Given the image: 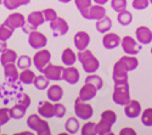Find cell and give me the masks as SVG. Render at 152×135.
Wrapping results in <instances>:
<instances>
[{"mask_svg": "<svg viewBox=\"0 0 152 135\" xmlns=\"http://www.w3.org/2000/svg\"><path fill=\"white\" fill-rule=\"evenodd\" d=\"M77 57H78V61L80 62L84 72H86L88 74L95 73L100 67V61L96 58V56H94V54L90 50H88V49L79 51Z\"/></svg>", "mask_w": 152, "mask_h": 135, "instance_id": "6da1fadb", "label": "cell"}, {"mask_svg": "<svg viewBox=\"0 0 152 135\" xmlns=\"http://www.w3.org/2000/svg\"><path fill=\"white\" fill-rule=\"evenodd\" d=\"M27 126L38 135H50V126L46 120H44L39 115H31L27 119Z\"/></svg>", "mask_w": 152, "mask_h": 135, "instance_id": "7a4b0ae2", "label": "cell"}, {"mask_svg": "<svg viewBox=\"0 0 152 135\" xmlns=\"http://www.w3.org/2000/svg\"><path fill=\"white\" fill-rule=\"evenodd\" d=\"M112 100L118 106H125L132 99H130V91H129V84H115V89L112 94Z\"/></svg>", "mask_w": 152, "mask_h": 135, "instance_id": "3957f363", "label": "cell"}, {"mask_svg": "<svg viewBox=\"0 0 152 135\" xmlns=\"http://www.w3.org/2000/svg\"><path fill=\"white\" fill-rule=\"evenodd\" d=\"M74 113L79 119L89 120L94 115V109H93V106L90 104H88L86 101L82 100L78 96L74 101Z\"/></svg>", "mask_w": 152, "mask_h": 135, "instance_id": "277c9868", "label": "cell"}, {"mask_svg": "<svg viewBox=\"0 0 152 135\" xmlns=\"http://www.w3.org/2000/svg\"><path fill=\"white\" fill-rule=\"evenodd\" d=\"M106 9L104 7V5H99V4H95V5H91L89 9H85V10H82L80 11V15L85 20H100L104 16H106Z\"/></svg>", "mask_w": 152, "mask_h": 135, "instance_id": "5b68a950", "label": "cell"}, {"mask_svg": "<svg viewBox=\"0 0 152 135\" xmlns=\"http://www.w3.org/2000/svg\"><path fill=\"white\" fill-rule=\"evenodd\" d=\"M50 61H51V54L46 49H40L33 56V65L39 72H43V69L50 63Z\"/></svg>", "mask_w": 152, "mask_h": 135, "instance_id": "8992f818", "label": "cell"}, {"mask_svg": "<svg viewBox=\"0 0 152 135\" xmlns=\"http://www.w3.org/2000/svg\"><path fill=\"white\" fill-rule=\"evenodd\" d=\"M121 45H122V49L123 51L126 54V55H137L141 50V44L139 43L136 39H134L133 36L130 35H126L122 39L121 42Z\"/></svg>", "mask_w": 152, "mask_h": 135, "instance_id": "52a82bcc", "label": "cell"}, {"mask_svg": "<svg viewBox=\"0 0 152 135\" xmlns=\"http://www.w3.org/2000/svg\"><path fill=\"white\" fill-rule=\"evenodd\" d=\"M137 66H139V60L133 55H126V56L121 57L115 63L113 67H116L118 69H122V71H125V72L129 73L130 71L136 69Z\"/></svg>", "mask_w": 152, "mask_h": 135, "instance_id": "ba28073f", "label": "cell"}, {"mask_svg": "<svg viewBox=\"0 0 152 135\" xmlns=\"http://www.w3.org/2000/svg\"><path fill=\"white\" fill-rule=\"evenodd\" d=\"M28 44L32 49L34 50H40V49H44L48 44V38L40 32L33 31L28 34Z\"/></svg>", "mask_w": 152, "mask_h": 135, "instance_id": "9c48e42d", "label": "cell"}, {"mask_svg": "<svg viewBox=\"0 0 152 135\" xmlns=\"http://www.w3.org/2000/svg\"><path fill=\"white\" fill-rule=\"evenodd\" d=\"M50 28L53 31L54 36H62L66 35L69 31V26L65 18L62 17H57L56 20L50 22Z\"/></svg>", "mask_w": 152, "mask_h": 135, "instance_id": "30bf717a", "label": "cell"}, {"mask_svg": "<svg viewBox=\"0 0 152 135\" xmlns=\"http://www.w3.org/2000/svg\"><path fill=\"white\" fill-rule=\"evenodd\" d=\"M26 21H27L26 17L22 14H20V12H12V14H10L6 17L4 23L12 29H17V28H22L24 26V23H26Z\"/></svg>", "mask_w": 152, "mask_h": 135, "instance_id": "8fae6325", "label": "cell"}, {"mask_svg": "<svg viewBox=\"0 0 152 135\" xmlns=\"http://www.w3.org/2000/svg\"><path fill=\"white\" fill-rule=\"evenodd\" d=\"M62 72H63V67L58 66V65H51L49 63L44 69H43V74L50 79V80H61L62 79Z\"/></svg>", "mask_w": 152, "mask_h": 135, "instance_id": "7c38bea8", "label": "cell"}, {"mask_svg": "<svg viewBox=\"0 0 152 135\" xmlns=\"http://www.w3.org/2000/svg\"><path fill=\"white\" fill-rule=\"evenodd\" d=\"M73 42H74L75 49H77L78 51L85 50V49H88V46H89V44H90V35L88 34L86 32H84V31L77 32L73 36Z\"/></svg>", "mask_w": 152, "mask_h": 135, "instance_id": "4fadbf2b", "label": "cell"}, {"mask_svg": "<svg viewBox=\"0 0 152 135\" xmlns=\"http://www.w3.org/2000/svg\"><path fill=\"white\" fill-rule=\"evenodd\" d=\"M80 78V73L79 71L73 67V66H67V68H63L62 72V79L68 84H77Z\"/></svg>", "mask_w": 152, "mask_h": 135, "instance_id": "5bb4252c", "label": "cell"}, {"mask_svg": "<svg viewBox=\"0 0 152 135\" xmlns=\"http://www.w3.org/2000/svg\"><path fill=\"white\" fill-rule=\"evenodd\" d=\"M124 113H125L126 117L130 118V119L137 118L139 116L141 115V104L137 100H130L128 104L124 106Z\"/></svg>", "mask_w": 152, "mask_h": 135, "instance_id": "9a60e30c", "label": "cell"}, {"mask_svg": "<svg viewBox=\"0 0 152 135\" xmlns=\"http://www.w3.org/2000/svg\"><path fill=\"white\" fill-rule=\"evenodd\" d=\"M135 36L141 45H147L152 42V31L146 26H140L135 31Z\"/></svg>", "mask_w": 152, "mask_h": 135, "instance_id": "2e32d148", "label": "cell"}, {"mask_svg": "<svg viewBox=\"0 0 152 135\" xmlns=\"http://www.w3.org/2000/svg\"><path fill=\"white\" fill-rule=\"evenodd\" d=\"M121 36L116 33H105L104 38H102V45L107 50H112V49H116L121 45Z\"/></svg>", "mask_w": 152, "mask_h": 135, "instance_id": "e0dca14e", "label": "cell"}, {"mask_svg": "<svg viewBox=\"0 0 152 135\" xmlns=\"http://www.w3.org/2000/svg\"><path fill=\"white\" fill-rule=\"evenodd\" d=\"M38 115L45 119L55 117V105L50 101H42L38 106Z\"/></svg>", "mask_w": 152, "mask_h": 135, "instance_id": "ac0fdd59", "label": "cell"}, {"mask_svg": "<svg viewBox=\"0 0 152 135\" xmlns=\"http://www.w3.org/2000/svg\"><path fill=\"white\" fill-rule=\"evenodd\" d=\"M96 94H97V89L94 87V85L90 84V83H85L80 88L78 96L84 101H90L96 96Z\"/></svg>", "mask_w": 152, "mask_h": 135, "instance_id": "d6986e66", "label": "cell"}, {"mask_svg": "<svg viewBox=\"0 0 152 135\" xmlns=\"http://www.w3.org/2000/svg\"><path fill=\"white\" fill-rule=\"evenodd\" d=\"M46 95H48V99L51 102H58L63 97V89L57 84L50 85V87L48 88Z\"/></svg>", "mask_w": 152, "mask_h": 135, "instance_id": "ffe728a7", "label": "cell"}, {"mask_svg": "<svg viewBox=\"0 0 152 135\" xmlns=\"http://www.w3.org/2000/svg\"><path fill=\"white\" fill-rule=\"evenodd\" d=\"M44 22H45V18H44L43 11H33L27 17V23L31 24L34 29H37L38 27H40Z\"/></svg>", "mask_w": 152, "mask_h": 135, "instance_id": "44dd1931", "label": "cell"}, {"mask_svg": "<svg viewBox=\"0 0 152 135\" xmlns=\"http://www.w3.org/2000/svg\"><path fill=\"white\" fill-rule=\"evenodd\" d=\"M4 76L6 78L7 82L12 83L20 78V74H18V69L16 67L15 63H7L6 66H4Z\"/></svg>", "mask_w": 152, "mask_h": 135, "instance_id": "7402d4cb", "label": "cell"}, {"mask_svg": "<svg viewBox=\"0 0 152 135\" xmlns=\"http://www.w3.org/2000/svg\"><path fill=\"white\" fill-rule=\"evenodd\" d=\"M16 61H17V54L15 50H12V49H6L5 51L1 53L0 62H1L3 67L6 66L7 63H15Z\"/></svg>", "mask_w": 152, "mask_h": 135, "instance_id": "603a6c76", "label": "cell"}, {"mask_svg": "<svg viewBox=\"0 0 152 135\" xmlns=\"http://www.w3.org/2000/svg\"><path fill=\"white\" fill-rule=\"evenodd\" d=\"M77 60H78L77 55L74 54V51L72 50L71 47H67V49H65V50L62 51L61 61L63 62V65H66V66H73Z\"/></svg>", "mask_w": 152, "mask_h": 135, "instance_id": "cb8c5ba5", "label": "cell"}, {"mask_svg": "<svg viewBox=\"0 0 152 135\" xmlns=\"http://www.w3.org/2000/svg\"><path fill=\"white\" fill-rule=\"evenodd\" d=\"M111 28H112V21L108 16H104L102 18L96 21V29L99 33L105 34V33L110 32Z\"/></svg>", "mask_w": 152, "mask_h": 135, "instance_id": "d4e9b609", "label": "cell"}, {"mask_svg": "<svg viewBox=\"0 0 152 135\" xmlns=\"http://www.w3.org/2000/svg\"><path fill=\"white\" fill-rule=\"evenodd\" d=\"M112 79L115 84H123V83H128V72L118 69L116 67H113L112 72Z\"/></svg>", "mask_w": 152, "mask_h": 135, "instance_id": "484cf974", "label": "cell"}, {"mask_svg": "<svg viewBox=\"0 0 152 135\" xmlns=\"http://www.w3.org/2000/svg\"><path fill=\"white\" fill-rule=\"evenodd\" d=\"M26 111H27V107L23 106V105H20V104H16L15 106H12L11 108H9V112H10V116L12 119H21L24 117L26 115Z\"/></svg>", "mask_w": 152, "mask_h": 135, "instance_id": "4316f807", "label": "cell"}, {"mask_svg": "<svg viewBox=\"0 0 152 135\" xmlns=\"http://www.w3.org/2000/svg\"><path fill=\"white\" fill-rule=\"evenodd\" d=\"M65 130L68 134H77L80 130L79 120L77 118H74V117H69L65 123Z\"/></svg>", "mask_w": 152, "mask_h": 135, "instance_id": "83f0119b", "label": "cell"}, {"mask_svg": "<svg viewBox=\"0 0 152 135\" xmlns=\"http://www.w3.org/2000/svg\"><path fill=\"white\" fill-rule=\"evenodd\" d=\"M31 3V0H3V4L5 6V9L12 11V10H16L21 6L24 5H28Z\"/></svg>", "mask_w": 152, "mask_h": 135, "instance_id": "f1b7e54d", "label": "cell"}, {"mask_svg": "<svg viewBox=\"0 0 152 135\" xmlns=\"http://www.w3.org/2000/svg\"><path fill=\"white\" fill-rule=\"evenodd\" d=\"M117 21L119 22V24H122V26H129L133 21V14L126 9L123 11H119L118 15H117Z\"/></svg>", "mask_w": 152, "mask_h": 135, "instance_id": "f546056e", "label": "cell"}, {"mask_svg": "<svg viewBox=\"0 0 152 135\" xmlns=\"http://www.w3.org/2000/svg\"><path fill=\"white\" fill-rule=\"evenodd\" d=\"M112 126L107 122L100 119L99 123H96V128H95V134L96 135H107V134H112L111 133Z\"/></svg>", "mask_w": 152, "mask_h": 135, "instance_id": "4dcf8cb0", "label": "cell"}, {"mask_svg": "<svg viewBox=\"0 0 152 135\" xmlns=\"http://www.w3.org/2000/svg\"><path fill=\"white\" fill-rule=\"evenodd\" d=\"M34 79H35V74H34L33 71H31L29 68L22 69L21 74H20V80H21V83L29 85V84H33V83H34Z\"/></svg>", "mask_w": 152, "mask_h": 135, "instance_id": "1f68e13d", "label": "cell"}, {"mask_svg": "<svg viewBox=\"0 0 152 135\" xmlns=\"http://www.w3.org/2000/svg\"><path fill=\"white\" fill-rule=\"evenodd\" d=\"M34 87L35 89L38 90H45L49 88V84H50V79H48L44 74H40V76H35V79H34Z\"/></svg>", "mask_w": 152, "mask_h": 135, "instance_id": "d6a6232c", "label": "cell"}, {"mask_svg": "<svg viewBox=\"0 0 152 135\" xmlns=\"http://www.w3.org/2000/svg\"><path fill=\"white\" fill-rule=\"evenodd\" d=\"M85 83H90V84H93L97 90H100L101 88H102V85H104V80H102V78H101L100 76H97V74H95V73H91V74L88 76V77L85 78Z\"/></svg>", "mask_w": 152, "mask_h": 135, "instance_id": "836d02e7", "label": "cell"}, {"mask_svg": "<svg viewBox=\"0 0 152 135\" xmlns=\"http://www.w3.org/2000/svg\"><path fill=\"white\" fill-rule=\"evenodd\" d=\"M100 119H102V120L107 122V123H110L111 126H113L117 120V115H116L115 111H112V109H106V111H104L102 113H101Z\"/></svg>", "mask_w": 152, "mask_h": 135, "instance_id": "e575fe53", "label": "cell"}, {"mask_svg": "<svg viewBox=\"0 0 152 135\" xmlns=\"http://www.w3.org/2000/svg\"><path fill=\"white\" fill-rule=\"evenodd\" d=\"M12 34H14V29L10 28L9 26H6L5 23H3L0 26V40H4V42H7Z\"/></svg>", "mask_w": 152, "mask_h": 135, "instance_id": "d590c367", "label": "cell"}, {"mask_svg": "<svg viewBox=\"0 0 152 135\" xmlns=\"http://www.w3.org/2000/svg\"><path fill=\"white\" fill-rule=\"evenodd\" d=\"M32 58L27 55H22L20 57H17V68L20 69H27L32 66Z\"/></svg>", "mask_w": 152, "mask_h": 135, "instance_id": "8d00e7d4", "label": "cell"}, {"mask_svg": "<svg viewBox=\"0 0 152 135\" xmlns=\"http://www.w3.org/2000/svg\"><path fill=\"white\" fill-rule=\"evenodd\" d=\"M141 123L145 127H152V108H146L142 111Z\"/></svg>", "mask_w": 152, "mask_h": 135, "instance_id": "74e56055", "label": "cell"}, {"mask_svg": "<svg viewBox=\"0 0 152 135\" xmlns=\"http://www.w3.org/2000/svg\"><path fill=\"white\" fill-rule=\"evenodd\" d=\"M95 128H96V123L86 122L80 128V133H82V135H95Z\"/></svg>", "mask_w": 152, "mask_h": 135, "instance_id": "f35d334b", "label": "cell"}, {"mask_svg": "<svg viewBox=\"0 0 152 135\" xmlns=\"http://www.w3.org/2000/svg\"><path fill=\"white\" fill-rule=\"evenodd\" d=\"M126 6H128L126 0H111V7H112L113 11H116V12L125 10Z\"/></svg>", "mask_w": 152, "mask_h": 135, "instance_id": "ab89813d", "label": "cell"}, {"mask_svg": "<svg viewBox=\"0 0 152 135\" xmlns=\"http://www.w3.org/2000/svg\"><path fill=\"white\" fill-rule=\"evenodd\" d=\"M148 5H150V0H133V3H132L133 9L139 10V11L147 9Z\"/></svg>", "mask_w": 152, "mask_h": 135, "instance_id": "60d3db41", "label": "cell"}, {"mask_svg": "<svg viewBox=\"0 0 152 135\" xmlns=\"http://www.w3.org/2000/svg\"><path fill=\"white\" fill-rule=\"evenodd\" d=\"M43 14H44V18L46 22H51L54 20H56L58 16H57V12L54 10V9H45L43 10Z\"/></svg>", "mask_w": 152, "mask_h": 135, "instance_id": "b9f144b4", "label": "cell"}, {"mask_svg": "<svg viewBox=\"0 0 152 135\" xmlns=\"http://www.w3.org/2000/svg\"><path fill=\"white\" fill-rule=\"evenodd\" d=\"M17 104L23 105V106H26V107L28 108L29 105H31V97H29V95L24 94V93L18 94V95H17Z\"/></svg>", "mask_w": 152, "mask_h": 135, "instance_id": "7bdbcfd3", "label": "cell"}, {"mask_svg": "<svg viewBox=\"0 0 152 135\" xmlns=\"http://www.w3.org/2000/svg\"><path fill=\"white\" fill-rule=\"evenodd\" d=\"M66 112H67V111H66L65 105L60 104V101H58V102H55V117H56V118L65 117Z\"/></svg>", "mask_w": 152, "mask_h": 135, "instance_id": "ee69618b", "label": "cell"}, {"mask_svg": "<svg viewBox=\"0 0 152 135\" xmlns=\"http://www.w3.org/2000/svg\"><path fill=\"white\" fill-rule=\"evenodd\" d=\"M10 119H11V116L9 112V108H0V124L5 126Z\"/></svg>", "mask_w": 152, "mask_h": 135, "instance_id": "f6af8a7d", "label": "cell"}, {"mask_svg": "<svg viewBox=\"0 0 152 135\" xmlns=\"http://www.w3.org/2000/svg\"><path fill=\"white\" fill-rule=\"evenodd\" d=\"M91 3H93V0H74V4L79 11L89 9L91 6Z\"/></svg>", "mask_w": 152, "mask_h": 135, "instance_id": "bcb514c9", "label": "cell"}, {"mask_svg": "<svg viewBox=\"0 0 152 135\" xmlns=\"http://www.w3.org/2000/svg\"><path fill=\"white\" fill-rule=\"evenodd\" d=\"M135 130L133 128H123L119 131V135H135Z\"/></svg>", "mask_w": 152, "mask_h": 135, "instance_id": "7dc6e473", "label": "cell"}, {"mask_svg": "<svg viewBox=\"0 0 152 135\" xmlns=\"http://www.w3.org/2000/svg\"><path fill=\"white\" fill-rule=\"evenodd\" d=\"M6 49H7V44H6V42H4V40H0V53L5 51Z\"/></svg>", "mask_w": 152, "mask_h": 135, "instance_id": "c3c4849f", "label": "cell"}, {"mask_svg": "<svg viewBox=\"0 0 152 135\" xmlns=\"http://www.w3.org/2000/svg\"><path fill=\"white\" fill-rule=\"evenodd\" d=\"M93 1L95 4H99V5H105V4H107L110 1V0H93Z\"/></svg>", "mask_w": 152, "mask_h": 135, "instance_id": "681fc988", "label": "cell"}, {"mask_svg": "<svg viewBox=\"0 0 152 135\" xmlns=\"http://www.w3.org/2000/svg\"><path fill=\"white\" fill-rule=\"evenodd\" d=\"M60 3H62V4H68V3H71L72 0H58Z\"/></svg>", "mask_w": 152, "mask_h": 135, "instance_id": "f907efd6", "label": "cell"}, {"mask_svg": "<svg viewBox=\"0 0 152 135\" xmlns=\"http://www.w3.org/2000/svg\"><path fill=\"white\" fill-rule=\"evenodd\" d=\"M3 4V0H0V5H1Z\"/></svg>", "mask_w": 152, "mask_h": 135, "instance_id": "816d5d0a", "label": "cell"}, {"mask_svg": "<svg viewBox=\"0 0 152 135\" xmlns=\"http://www.w3.org/2000/svg\"><path fill=\"white\" fill-rule=\"evenodd\" d=\"M150 4H151V5H152V0H150Z\"/></svg>", "mask_w": 152, "mask_h": 135, "instance_id": "f5cc1de1", "label": "cell"}, {"mask_svg": "<svg viewBox=\"0 0 152 135\" xmlns=\"http://www.w3.org/2000/svg\"><path fill=\"white\" fill-rule=\"evenodd\" d=\"M0 128H1V124H0ZM0 131H1V129H0Z\"/></svg>", "mask_w": 152, "mask_h": 135, "instance_id": "db71d44e", "label": "cell"}, {"mask_svg": "<svg viewBox=\"0 0 152 135\" xmlns=\"http://www.w3.org/2000/svg\"><path fill=\"white\" fill-rule=\"evenodd\" d=\"M151 54H152V49H151Z\"/></svg>", "mask_w": 152, "mask_h": 135, "instance_id": "11a10c76", "label": "cell"}]
</instances>
